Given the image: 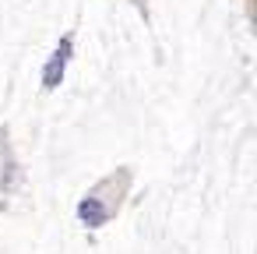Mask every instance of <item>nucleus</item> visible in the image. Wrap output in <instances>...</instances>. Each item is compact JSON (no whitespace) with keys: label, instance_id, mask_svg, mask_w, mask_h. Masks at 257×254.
Wrapping results in <instances>:
<instances>
[{"label":"nucleus","instance_id":"obj_2","mask_svg":"<svg viewBox=\"0 0 257 254\" xmlns=\"http://www.w3.org/2000/svg\"><path fill=\"white\" fill-rule=\"evenodd\" d=\"M78 219L95 229V226H102V222L109 219V208H102V201H99L95 194H88V198H81V205H78Z\"/></svg>","mask_w":257,"mask_h":254},{"label":"nucleus","instance_id":"obj_1","mask_svg":"<svg viewBox=\"0 0 257 254\" xmlns=\"http://www.w3.org/2000/svg\"><path fill=\"white\" fill-rule=\"evenodd\" d=\"M71 46H74V39H71V36H64V39H60V46L53 50V57H50V64H46V71H43V85H46V89H57V85L64 81V71H67V60H71Z\"/></svg>","mask_w":257,"mask_h":254}]
</instances>
